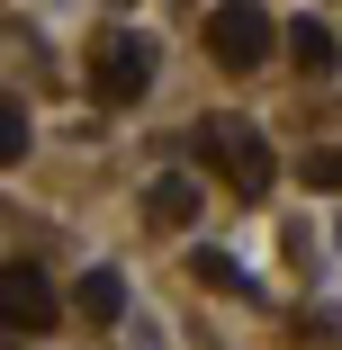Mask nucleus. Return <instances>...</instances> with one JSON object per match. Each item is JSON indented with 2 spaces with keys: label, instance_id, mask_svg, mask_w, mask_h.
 I'll return each instance as SVG.
<instances>
[{
  "label": "nucleus",
  "instance_id": "nucleus-1",
  "mask_svg": "<svg viewBox=\"0 0 342 350\" xmlns=\"http://www.w3.org/2000/svg\"><path fill=\"white\" fill-rule=\"evenodd\" d=\"M189 153H198V171H217L234 198H270V135L252 126V117H198L189 126Z\"/></svg>",
  "mask_w": 342,
  "mask_h": 350
},
{
  "label": "nucleus",
  "instance_id": "nucleus-2",
  "mask_svg": "<svg viewBox=\"0 0 342 350\" xmlns=\"http://www.w3.org/2000/svg\"><path fill=\"white\" fill-rule=\"evenodd\" d=\"M154 90V36H135V27H108L90 45V99L99 108H135Z\"/></svg>",
  "mask_w": 342,
  "mask_h": 350
},
{
  "label": "nucleus",
  "instance_id": "nucleus-3",
  "mask_svg": "<svg viewBox=\"0 0 342 350\" xmlns=\"http://www.w3.org/2000/svg\"><path fill=\"white\" fill-rule=\"evenodd\" d=\"M270 45H280V27H270L261 0H217V18H208V54L225 63V72H252Z\"/></svg>",
  "mask_w": 342,
  "mask_h": 350
},
{
  "label": "nucleus",
  "instance_id": "nucleus-4",
  "mask_svg": "<svg viewBox=\"0 0 342 350\" xmlns=\"http://www.w3.org/2000/svg\"><path fill=\"white\" fill-rule=\"evenodd\" d=\"M45 323H54L45 260H0V332H45Z\"/></svg>",
  "mask_w": 342,
  "mask_h": 350
},
{
  "label": "nucleus",
  "instance_id": "nucleus-5",
  "mask_svg": "<svg viewBox=\"0 0 342 350\" xmlns=\"http://www.w3.org/2000/svg\"><path fill=\"white\" fill-rule=\"evenodd\" d=\"M189 216H198V180H189V171H162V180H145V225L180 234Z\"/></svg>",
  "mask_w": 342,
  "mask_h": 350
},
{
  "label": "nucleus",
  "instance_id": "nucleus-6",
  "mask_svg": "<svg viewBox=\"0 0 342 350\" xmlns=\"http://www.w3.org/2000/svg\"><path fill=\"white\" fill-rule=\"evenodd\" d=\"M73 314H82V323H117V314H126V278H117V269H82V278H73Z\"/></svg>",
  "mask_w": 342,
  "mask_h": 350
},
{
  "label": "nucleus",
  "instance_id": "nucleus-7",
  "mask_svg": "<svg viewBox=\"0 0 342 350\" xmlns=\"http://www.w3.org/2000/svg\"><path fill=\"white\" fill-rule=\"evenodd\" d=\"M280 45H289L297 72H333V27H324V18H289V27H280Z\"/></svg>",
  "mask_w": 342,
  "mask_h": 350
},
{
  "label": "nucleus",
  "instance_id": "nucleus-8",
  "mask_svg": "<svg viewBox=\"0 0 342 350\" xmlns=\"http://www.w3.org/2000/svg\"><path fill=\"white\" fill-rule=\"evenodd\" d=\"M189 278H208L217 297H252V278H243V260H234V252H217V243H198V252H189Z\"/></svg>",
  "mask_w": 342,
  "mask_h": 350
},
{
  "label": "nucleus",
  "instance_id": "nucleus-9",
  "mask_svg": "<svg viewBox=\"0 0 342 350\" xmlns=\"http://www.w3.org/2000/svg\"><path fill=\"white\" fill-rule=\"evenodd\" d=\"M27 144H36L27 108H19V99H0V171H19V162H27Z\"/></svg>",
  "mask_w": 342,
  "mask_h": 350
},
{
  "label": "nucleus",
  "instance_id": "nucleus-10",
  "mask_svg": "<svg viewBox=\"0 0 342 350\" xmlns=\"http://www.w3.org/2000/svg\"><path fill=\"white\" fill-rule=\"evenodd\" d=\"M306 180L315 189H342V153H306Z\"/></svg>",
  "mask_w": 342,
  "mask_h": 350
}]
</instances>
